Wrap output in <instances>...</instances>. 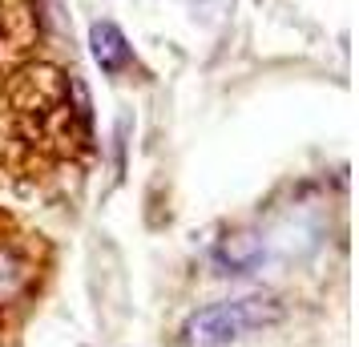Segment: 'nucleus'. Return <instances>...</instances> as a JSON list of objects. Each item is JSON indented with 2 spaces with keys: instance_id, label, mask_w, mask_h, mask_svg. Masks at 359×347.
Wrapping results in <instances>:
<instances>
[{
  "instance_id": "1",
  "label": "nucleus",
  "mask_w": 359,
  "mask_h": 347,
  "mask_svg": "<svg viewBox=\"0 0 359 347\" xmlns=\"http://www.w3.org/2000/svg\"><path fill=\"white\" fill-rule=\"evenodd\" d=\"M287 315L278 295H238V299H222L194 311L182 323V339L186 347H226L234 339H243L250 331L275 327L278 319Z\"/></svg>"
},
{
  "instance_id": "2",
  "label": "nucleus",
  "mask_w": 359,
  "mask_h": 347,
  "mask_svg": "<svg viewBox=\"0 0 359 347\" xmlns=\"http://www.w3.org/2000/svg\"><path fill=\"white\" fill-rule=\"evenodd\" d=\"M262 238L255 231H234L214 247V266L222 275H255L262 266Z\"/></svg>"
},
{
  "instance_id": "3",
  "label": "nucleus",
  "mask_w": 359,
  "mask_h": 347,
  "mask_svg": "<svg viewBox=\"0 0 359 347\" xmlns=\"http://www.w3.org/2000/svg\"><path fill=\"white\" fill-rule=\"evenodd\" d=\"M89 49H93V61L101 65V73H109V77L126 73L130 61H133L130 41H126V33L117 29L114 20H93V29H89Z\"/></svg>"
},
{
  "instance_id": "4",
  "label": "nucleus",
  "mask_w": 359,
  "mask_h": 347,
  "mask_svg": "<svg viewBox=\"0 0 359 347\" xmlns=\"http://www.w3.org/2000/svg\"><path fill=\"white\" fill-rule=\"evenodd\" d=\"M25 279H29V271H25V263H20L13 250L0 247V303L4 299H13L25 287Z\"/></svg>"
}]
</instances>
